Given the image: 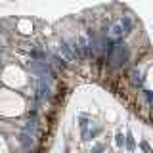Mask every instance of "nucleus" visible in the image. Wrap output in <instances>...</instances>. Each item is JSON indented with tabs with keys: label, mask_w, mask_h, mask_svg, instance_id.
Wrapping results in <instances>:
<instances>
[{
	"label": "nucleus",
	"mask_w": 153,
	"mask_h": 153,
	"mask_svg": "<svg viewBox=\"0 0 153 153\" xmlns=\"http://www.w3.org/2000/svg\"><path fill=\"white\" fill-rule=\"evenodd\" d=\"M132 29H134V19H132L130 14H125L121 19H117V21H113V23L109 25L107 37H109V40L119 42V40H123Z\"/></svg>",
	"instance_id": "1"
},
{
	"label": "nucleus",
	"mask_w": 153,
	"mask_h": 153,
	"mask_svg": "<svg viewBox=\"0 0 153 153\" xmlns=\"http://www.w3.org/2000/svg\"><path fill=\"white\" fill-rule=\"evenodd\" d=\"M128 56H130L128 48L125 44H121V42H113L111 48L107 50V60H109L111 67H123L128 61Z\"/></svg>",
	"instance_id": "2"
},
{
	"label": "nucleus",
	"mask_w": 153,
	"mask_h": 153,
	"mask_svg": "<svg viewBox=\"0 0 153 153\" xmlns=\"http://www.w3.org/2000/svg\"><path fill=\"white\" fill-rule=\"evenodd\" d=\"M50 75L48 77H38V100H48L52 96V82H50Z\"/></svg>",
	"instance_id": "3"
},
{
	"label": "nucleus",
	"mask_w": 153,
	"mask_h": 153,
	"mask_svg": "<svg viewBox=\"0 0 153 153\" xmlns=\"http://www.w3.org/2000/svg\"><path fill=\"white\" fill-rule=\"evenodd\" d=\"M29 69H31V73H35L37 77H48L50 75L52 77V69H50V65L46 63V61H33L31 65H29Z\"/></svg>",
	"instance_id": "4"
},
{
	"label": "nucleus",
	"mask_w": 153,
	"mask_h": 153,
	"mask_svg": "<svg viewBox=\"0 0 153 153\" xmlns=\"http://www.w3.org/2000/svg\"><path fill=\"white\" fill-rule=\"evenodd\" d=\"M57 48H60V54H63L65 60L73 61L75 57H77V56H75V52H73V48H71V44L65 40V38H61V40H60V46H57Z\"/></svg>",
	"instance_id": "5"
},
{
	"label": "nucleus",
	"mask_w": 153,
	"mask_h": 153,
	"mask_svg": "<svg viewBox=\"0 0 153 153\" xmlns=\"http://www.w3.org/2000/svg\"><path fill=\"white\" fill-rule=\"evenodd\" d=\"M23 132H25V134H29V136H33V138H37V136H38V121L35 119V117H33L31 121L25 123Z\"/></svg>",
	"instance_id": "6"
},
{
	"label": "nucleus",
	"mask_w": 153,
	"mask_h": 153,
	"mask_svg": "<svg viewBox=\"0 0 153 153\" xmlns=\"http://www.w3.org/2000/svg\"><path fill=\"white\" fill-rule=\"evenodd\" d=\"M33 142H35V138H33V136H29V134H25V132H21V136H19V145H21L25 151H29V149H31Z\"/></svg>",
	"instance_id": "7"
},
{
	"label": "nucleus",
	"mask_w": 153,
	"mask_h": 153,
	"mask_svg": "<svg viewBox=\"0 0 153 153\" xmlns=\"http://www.w3.org/2000/svg\"><path fill=\"white\" fill-rule=\"evenodd\" d=\"M130 80H132V84H136V86H140V84L144 82L142 71H140L138 67H134V69H130Z\"/></svg>",
	"instance_id": "8"
},
{
	"label": "nucleus",
	"mask_w": 153,
	"mask_h": 153,
	"mask_svg": "<svg viewBox=\"0 0 153 153\" xmlns=\"http://www.w3.org/2000/svg\"><path fill=\"white\" fill-rule=\"evenodd\" d=\"M125 142H126V138L121 134V132H119V134L115 136V144H117V147H123V145H125Z\"/></svg>",
	"instance_id": "9"
},
{
	"label": "nucleus",
	"mask_w": 153,
	"mask_h": 153,
	"mask_svg": "<svg viewBox=\"0 0 153 153\" xmlns=\"http://www.w3.org/2000/svg\"><path fill=\"white\" fill-rule=\"evenodd\" d=\"M126 149H128V151H132V149H134V140H132V134H126Z\"/></svg>",
	"instance_id": "10"
},
{
	"label": "nucleus",
	"mask_w": 153,
	"mask_h": 153,
	"mask_svg": "<svg viewBox=\"0 0 153 153\" xmlns=\"http://www.w3.org/2000/svg\"><path fill=\"white\" fill-rule=\"evenodd\" d=\"M102 151H103V145H102V144H96V145L92 147V153H102Z\"/></svg>",
	"instance_id": "11"
},
{
	"label": "nucleus",
	"mask_w": 153,
	"mask_h": 153,
	"mask_svg": "<svg viewBox=\"0 0 153 153\" xmlns=\"http://www.w3.org/2000/svg\"><path fill=\"white\" fill-rule=\"evenodd\" d=\"M144 94H145V98H147V102H149V103H153V92H151V90H145Z\"/></svg>",
	"instance_id": "12"
},
{
	"label": "nucleus",
	"mask_w": 153,
	"mask_h": 153,
	"mask_svg": "<svg viewBox=\"0 0 153 153\" xmlns=\"http://www.w3.org/2000/svg\"><path fill=\"white\" fill-rule=\"evenodd\" d=\"M140 145H142V149H144V151H145V153H153V151H151V149H149V145H147V144H145V142H142V144H140Z\"/></svg>",
	"instance_id": "13"
}]
</instances>
